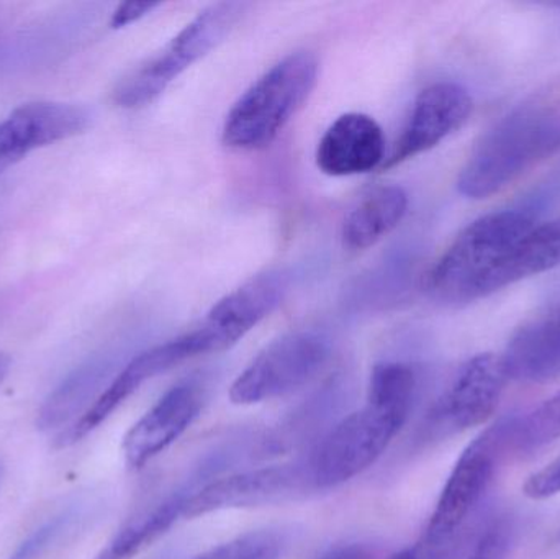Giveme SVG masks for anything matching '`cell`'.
Segmentation results:
<instances>
[{
	"instance_id": "obj_1",
	"label": "cell",
	"mask_w": 560,
	"mask_h": 559,
	"mask_svg": "<svg viewBox=\"0 0 560 559\" xmlns=\"http://www.w3.org/2000/svg\"><path fill=\"white\" fill-rule=\"evenodd\" d=\"M415 394L417 374L408 364H377L365 406L332 427L306 458L313 489L345 485L374 465L407 422Z\"/></svg>"
},
{
	"instance_id": "obj_2",
	"label": "cell",
	"mask_w": 560,
	"mask_h": 559,
	"mask_svg": "<svg viewBox=\"0 0 560 559\" xmlns=\"http://www.w3.org/2000/svg\"><path fill=\"white\" fill-rule=\"evenodd\" d=\"M560 148V105L533 102L500 118L474 147L457 177L467 199L502 193Z\"/></svg>"
},
{
	"instance_id": "obj_3",
	"label": "cell",
	"mask_w": 560,
	"mask_h": 559,
	"mask_svg": "<svg viewBox=\"0 0 560 559\" xmlns=\"http://www.w3.org/2000/svg\"><path fill=\"white\" fill-rule=\"evenodd\" d=\"M536 225L528 209L480 217L456 236L427 276V292L443 305L479 301L483 282L506 253Z\"/></svg>"
},
{
	"instance_id": "obj_4",
	"label": "cell",
	"mask_w": 560,
	"mask_h": 559,
	"mask_svg": "<svg viewBox=\"0 0 560 559\" xmlns=\"http://www.w3.org/2000/svg\"><path fill=\"white\" fill-rule=\"evenodd\" d=\"M316 82L315 55L287 56L235 102L223 125V143L236 151L265 150L305 105Z\"/></svg>"
},
{
	"instance_id": "obj_5",
	"label": "cell",
	"mask_w": 560,
	"mask_h": 559,
	"mask_svg": "<svg viewBox=\"0 0 560 559\" xmlns=\"http://www.w3.org/2000/svg\"><path fill=\"white\" fill-rule=\"evenodd\" d=\"M513 417L499 420L480 433L457 459L420 545L423 559H441L456 550L470 519L479 509L497 471L500 458L512 450Z\"/></svg>"
},
{
	"instance_id": "obj_6",
	"label": "cell",
	"mask_w": 560,
	"mask_h": 559,
	"mask_svg": "<svg viewBox=\"0 0 560 559\" xmlns=\"http://www.w3.org/2000/svg\"><path fill=\"white\" fill-rule=\"evenodd\" d=\"M245 3L217 2L187 23L160 53L128 72L114 91L115 104L141 108L156 101L184 71L215 49L245 13Z\"/></svg>"
},
{
	"instance_id": "obj_7",
	"label": "cell",
	"mask_w": 560,
	"mask_h": 559,
	"mask_svg": "<svg viewBox=\"0 0 560 559\" xmlns=\"http://www.w3.org/2000/svg\"><path fill=\"white\" fill-rule=\"evenodd\" d=\"M331 345L316 331H290L269 343L236 377L230 399L238 406L265 403L306 386L328 363Z\"/></svg>"
},
{
	"instance_id": "obj_8",
	"label": "cell",
	"mask_w": 560,
	"mask_h": 559,
	"mask_svg": "<svg viewBox=\"0 0 560 559\" xmlns=\"http://www.w3.org/2000/svg\"><path fill=\"white\" fill-rule=\"evenodd\" d=\"M310 489L313 485L306 459L238 473L197 488L187 501L184 519H196L225 509L275 504Z\"/></svg>"
},
{
	"instance_id": "obj_9",
	"label": "cell",
	"mask_w": 560,
	"mask_h": 559,
	"mask_svg": "<svg viewBox=\"0 0 560 559\" xmlns=\"http://www.w3.org/2000/svg\"><path fill=\"white\" fill-rule=\"evenodd\" d=\"M287 291V272L266 271L226 294L213 305L202 325L192 330L203 354L219 353L238 343L278 308Z\"/></svg>"
},
{
	"instance_id": "obj_10",
	"label": "cell",
	"mask_w": 560,
	"mask_h": 559,
	"mask_svg": "<svg viewBox=\"0 0 560 559\" xmlns=\"http://www.w3.org/2000/svg\"><path fill=\"white\" fill-rule=\"evenodd\" d=\"M506 381L502 357L482 353L467 361L431 412V432L450 435L486 422L495 412Z\"/></svg>"
},
{
	"instance_id": "obj_11",
	"label": "cell",
	"mask_w": 560,
	"mask_h": 559,
	"mask_svg": "<svg viewBox=\"0 0 560 559\" xmlns=\"http://www.w3.org/2000/svg\"><path fill=\"white\" fill-rule=\"evenodd\" d=\"M199 343L194 338L192 331L180 335L166 343L148 348L133 358L110 384L98 394L95 403L89 407L88 412L61 432L56 439V445L65 446L78 443L79 440L94 432L101 423H104L128 397L133 396L147 381L166 373L171 368L184 363L190 358L202 357Z\"/></svg>"
},
{
	"instance_id": "obj_12",
	"label": "cell",
	"mask_w": 560,
	"mask_h": 559,
	"mask_svg": "<svg viewBox=\"0 0 560 559\" xmlns=\"http://www.w3.org/2000/svg\"><path fill=\"white\" fill-rule=\"evenodd\" d=\"M474 110L472 95L457 82L441 81L418 94L410 118L382 170L427 153L464 127Z\"/></svg>"
},
{
	"instance_id": "obj_13",
	"label": "cell",
	"mask_w": 560,
	"mask_h": 559,
	"mask_svg": "<svg viewBox=\"0 0 560 559\" xmlns=\"http://www.w3.org/2000/svg\"><path fill=\"white\" fill-rule=\"evenodd\" d=\"M206 387L199 380H186L171 387L127 433L125 459L131 468H143L173 445L199 417Z\"/></svg>"
},
{
	"instance_id": "obj_14",
	"label": "cell",
	"mask_w": 560,
	"mask_h": 559,
	"mask_svg": "<svg viewBox=\"0 0 560 559\" xmlns=\"http://www.w3.org/2000/svg\"><path fill=\"white\" fill-rule=\"evenodd\" d=\"M89 114L62 102H30L0 121V174L39 148L68 140L88 128Z\"/></svg>"
},
{
	"instance_id": "obj_15",
	"label": "cell",
	"mask_w": 560,
	"mask_h": 559,
	"mask_svg": "<svg viewBox=\"0 0 560 559\" xmlns=\"http://www.w3.org/2000/svg\"><path fill=\"white\" fill-rule=\"evenodd\" d=\"M384 163V131L374 118L359 112L336 118L316 148V166L332 177L371 173Z\"/></svg>"
},
{
	"instance_id": "obj_16",
	"label": "cell",
	"mask_w": 560,
	"mask_h": 559,
	"mask_svg": "<svg viewBox=\"0 0 560 559\" xmlns=\"http://www.w3.org/2000/svg\"><path fill=\"white\" fill-rule=\"evenodd\" d=\"M502 360L509 380L539 383L556 376L560 371V302L526 321Z\"/></svg>"
},
{
	"instance_id": "obj_17",
	"label": "cell",
	"mask_w": 560,
	"mask_h": 559,
	"mask_svg": "<svg viewBox=\"0 0 560 559\" xmlns=\"http://www.w3.org/2000/svg\"><path fill=\"white\" fill-rule=\"evenodd\" d=\"M560 266V217L536 223L483 282L480 299Z\"/></svg>"
},
{
	"instance_id": "obj_18",
	"label": "cell",
	"mask_w": 560,
	"mask_h": 559,
	"mask_svg": "<svg viewBox=\"0 0 560 559\" xmlns=\"http://www.w3.org/2000/svg\"><path fill=\"white\" fill-rule=\"evenodd\" d=\"M408 196L400 186H382L364 197L342 222L345 248L362 252L394 232L407 216Z\"/></svg>"
},
{
	"instance_id": "obj_19",
	"label": "cell",
	"mask_w": 560,
	"mask_h": 559,
	"mask_svg": "<svg viewBox=\"0 0 560 559\" xmlns=\"http://www.w3.org/2000/svg\"><path fill=\"white\" fill-rule=\"evenodd\" d=\"M196 489V486L177 489L173 494L161 499L156 504L138 512L115 534V537L108 541L107 547L95 559H131L137 557L148 545L163 537L179 519L184 517L187 501Z\"/></svg>"
},
{
	"instance_id": "obj_20",
	"label": "cell",
	"mask_w": 560,
	"mask_h": 559,
	"mask_svg": "<svg viewBox=\"0 0 560 559\" xmlns=\"http://www.w3.org/2000/svg\"><path fill=\"white\" fill-rule=\"evenodd\" d=\"M97 368H84L65 381L43 404L36 426L39 430H55L78 422L89 407L101 381Z\"/></svg>"
},
{
	"instance_id": "obj_21",
	"label": "cell",
	"mask_w": 560,
	"mask_h": 559,
	"mask_svg": "<svg viewBox=\"0 0 560 559\" xmlns=\"http://www.w3.org/2000/svg\"><path fill=\"white\" fill-rule=\"evenodd\" d=\"M560 439V391L522 417H513L512 450L532 453Z\"/></svg>"
},
{
	"instance_id": "obj_22",
	"label": "cell",
	"mask_w": 560,
	"mask_h": 559,
	"mask_svg": "<svg viewBox=\"0 0 560 559\" xmlns=\"http://www.w3.org/2000/svg\"><path fill=\"white\" fill-rule=\"evenodd\" d=\"M82 519V508L78 504L62 509L58 514L45 522L42 527L28 535L19 545L9 559H39L48 554L55 545H58L66 535L74 531L75 525Z\"/></svg>"
},
{
	"instance_id": "obj_23",
	"label": "cell",
	"mask_w": 560,
	"mask_h": 559,
	"mask_svg": "<svg viewBox=\"0 0 560 559\" xmlns=\"http://www.w3.org/2000/svg\"><path fill=\"white\" fill-rule=\"evenodd\" d=\"M282 540L271 531L252 532L219 545L196 559H279Z\"/></svg>"
},
{
	"instance_id": "obj_24",
	"label": "cell",
	"mask_w": 560,
	"mask_h": 559,
	"mask_svg": "<svg viewBox=\"0 0 560 559\" xmlns=\"http://www.w3.org/2000/svg\"><path fill=\"white\" fill-rule=\"evenodd\" d=\"M513 525L509 517H499L480 532L466 559H506L512 548Z\"/></svg>"
},
{
	"instance_id": "obj_25",
	"label": "cell",
	"mask_w": 560,
	"mask_h": 559,
	"mask_svg": "<svg viewBox=\"0 0 560 559\" xmlns=\"http://www.w3.org/2000/svg\"><path fill=\"white\" fill-rule=\"evenodd\" d=\"M560 492V456L526 481L525 494L541 501Z\"/></svg>"
},
{
	"instance_id": "obj_26",
	"label": "cell",
	"mask_w": 560,
	"mask_h": 559,
	"mask_svg": "<svg viewBox=\"0 0 560 559\" xmlns=\"http://www.w3.org/2000/svg\"><path fill=\"white\" fill-rule=\"evenodd\" d=\"M161 3L156 2H125L120 3L112 15V28H124V26L131 25L137 20L143 19L148 13L158 9Z\"/></svg>"
},
{
	"instance_id": "obj_27",
	"label": "cell",
	"mask_w": 560,
	"mask_h": 559,
	"mask_svg": "<svg viewBox=\"0 0 560 559\" xmlns=\"http://www.w3.org/2000/svg\"><path fill=\"white\" fill-rule=\"evenodd\" d=\"M318 559H378L377 551L364 544H346L329 548Z\"/></svg>"
},
{
	"instance_id": "obj_28",
	"label": "cell",
	"mask_w": 560,
	"mask_h": 559,
	"mask_svg": "<svg viewBox=\"0 0 560 559\" xmlns=\"http://www.w3.org/2000/svg\"><path fill=\"white\" fill-rule=\"evenodd\" d=\"M10 364H12V360H10L9 354L2 353V351H0V386H2L7 374H9Z\"/></svg>"
},
{
	"instance_id": "obj_29",
	"label": "cell",
	"mask_w": 560,
	"mask_h": 559,
	"mask_svg": "<svg viewBox=\"0 0 560 559\" xmlns=\"http://www.w3.org/2000/svg\"><path fill=\"white\" fill-rule=\"evenodd\" d=\"M390 559H423L420 555L417 554L415 548H408V550L400 551V554L395 555Z\"/></svg>"
},
{
	"instance_id": "obj_30",
	"label": "cell",
	"mask_w": 560,
	"mask_h": 559,
	"mask_svg": "<svg viewBox=\"0 0 560 559\" xmlns=\"http://www.w3.org/2000/svg\"><path fill=\"white\" fill-rule=\"evenodd\" d=\"M556 541H558V544H560V527H559V531L556 532Z\"/></svg>"
},
{
	"instance_id": "obj_31",
	"label": "cell",
	"mask_w": 560,
	"mask_h": 559,
	"mask_svg": "<svg viewBox=\"0 0 560 559\" xmlns=\"http://www.w3.org/2000/svg\"><path fill=\"white\" fill-rule=\"evenodd\" d=\"M0 479H2V465H0Z\"/></svg>"
},
{
	"instance_id": "obj_32",
	"label": "cell",
	"mask_w": 560,
	"mask_h": 559,
	"mask_svg": "<svg viewBox=\"0 0 560 559\" xmlns=\"http://www.w3.org/2000/svg\"><path fill=\"white\" fill-rule=\"evenodd\" d=\"M556 7H560V2L559 3H555Z\"/></svg>"
}]
</instances>
